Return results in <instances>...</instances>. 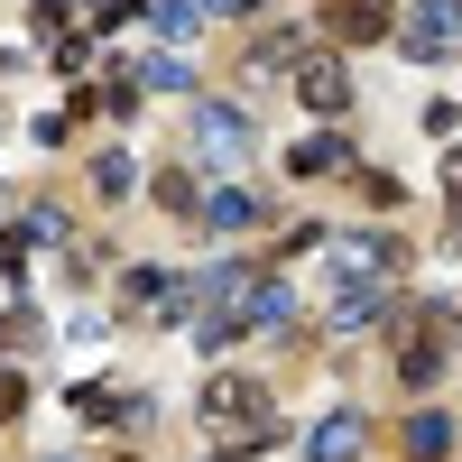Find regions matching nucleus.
<instances>
[{
  "mask_svg": "<svg viewBox=\"0 0 462 462\" xmlns=\"http://www.w3.org/2000/svg\"><path fill=\"white\" fill-rule=\"evenodd\" d=\"M121 315L130 324H185L195 315V287L176 268H121Z\"/></svg>",
  "mask_w": 462,
  "mask_h": 462,
  "instance_id": "f257e3e1",
  "label": "nucleus"
},
{
  "mask_svg": "<svg viewBox=\"0 0 462 462\" xmlns=\"http://www.w3.org/2000/svg\"><path fill=\"white\" fill-rule=\"evenodd\" d=\"M398 56L407 65H453L462 56V10L453 0H416V10L398 19Z\"/></svg>",
  "mask_w": 462,
  "mask_h": 462,
  "instance_id": "f03ea898",
  "label": "nucleus"
},
{
  "mask_svg": "<svg viewBox=\"0 0 462 462\" xmlns=\"http://www.w3.org/2000/svg\"><path fill=\"white\" fill-rule=\"evenodd\" d=\"M250 148H259V130H250V111H231V102H195V158L204 167H250Z\"/></svg>",
  "mask_w": 462,
  "mask_h": 462,
  "instance_id": "7ed1b4c3",
  "label": "nucleus"
},
{
  "mask_svg": "<svg viewBox=\"0 0 462 462\" xmlns=\"http://www.w3.org/2000/svg\"><path fill=\"white\" fill-rule=\"evenodd\" d=\"M389 268H407L398 241H370V231H342L333 241V287H379Z\"/></svg>",
  "mask_w": 462,
  "mask_h": 462,
  "instance_id": "20e7f679",
  "label": "nucleus"
},
{
  "mask_svg": "<svg viewBox=\"0 0 462 462\" xmlns=\"http://www.w3.org/2000/svg\"><path fill=\"white\" fill-rule=\"evenodd\" d=\"M204 426H268V389H259V379H241V370L204 379Z\"/></svg>",
  "mask_w": 462,
  "mask_h": 462,
  "instance_id": "39448f33",
  "label": "nucleus"
},
{
  "mask_svg": "<svg viewBox=\"0 0 462 462\" xmlns=\"http://www.w3.org/2000/svg\"><path fill=\"white\" fill-rule=\"evenodd\" d=\"M389 28H398V0H324V37H342V47H379Z\"/></svg>",
  "mask_w": 462,
  "mask_h": 462,
  "instance_id": "423d86ee",
  "label": "nucleus"
},
{
  "mask_svg": "<svg viewBox=\"0 0 462 462\" xmlns=\"http://www.w3.org/2000/svg\"><path fill=\"white\" fill-rule=\"evenodd\" d=\"M296 102L324 111V121H333V111H352V65H342V56H305V65H296Z\"/></svg>",
  "mask_w": 462,
  "mask_h": 462,
  "instance_id": "0eeeda50",
  "label": "nucleus"
},
{
  "mask_svg": "<svg viewBox=\"0 0 462 462\" xmlns=\"http://www.w3.org/2000/svg\"><path fill=\"white\" fill-rule=\"evenodd\" d=\"M259 213H268V204L250 195V185H213V195L195 204V222H204V231H250Z\"/></svg>",
  "mask_w": 462,
  "mask_h": 462,
  "instance_id": "6e6552de",
  "label": "nucleus"
},
{
  "mask_svg": "<svg viewBox=\"0 0 462 462\" xmlns=\"http://www.w3.org/2000/svg\"><path fill=\"white\" fill-rule=\"evenodd\" d=\"M389 315V287H333V333H361Z\"/></svg>",
  "mask_w": 462,
  "mask_h": 462,
  "instance_id": "1a4fd4ad",
  "label": "nucleus"
},
{
  "mask_svg": "<svg viewBox=\"0 0 462 462\" xmlns=\"http://www.w3.org/2000/svg\"><path fill=\"white\" fill-rule=\"evenodd\" d=\"M305 453H315V462H352V453H361V416H352V407L324 416V426L305 435Z\"/></svg>",
  "mask_w": 462,
  "mask_h": 462,
  "instance_id": "9d476101",
  "label": "nucleus"
},
{
  "mask_svg": "<svg viewBox=\"0 0 462 462\" xmlns=\"http://www.w3.org/2000/svg\"><path fill=\"white\" fill-rule=\"evenodd\" d=\"M296 65H305V37L296 28H268L259 47H250V74H296Z\"/></svg>",
  "mask_w": 462,
  "mask_h": 462,
  "instance_id": "9b49d317",
  "label": "nucleus"
},
{
  "mask_svg": "<svg viewBox=\"0 0 462 462\" xmlns=\"http://www.w3.org/2000/svg\"><path fill=\"white\" fill-rule=\"evenodd\" d=\"M93 195H102V204L139 195V167H130V148H111V158H93Z\"/></svg>",
  "mask_w": 462,
  "mask_h": 462,
  "instance_id": "f8f14e48",
  "label": "nucleus"
},
{
  "mask_svg": "<svg viewBox=\"0 0 462 462\" xmlns=\"http://www.w3.org/2000/svg\"><path fill=\"white\" fill-rule=\"evenodd\" d=\"M287 167H296V176H333V167H342V139H333V130L296 139V148H287Z\"/></svg>",
  "mask_w": 462,
  "mask_h": 462,
  "instance_id": "ddd939ff",
  "label": "nucleus"
},
{
  "mask_svg": "<svg viewBox=\"0 0 462 462\" xmlns=\"http://www.w3.org/2000/svg\"><path fill=\"white\" fill-rule=\"evenodd\" d=\"M148 19H158V37H167V47H195V28H204V10H195V0H158Z\"/></svg>",
  "mask_w": 462,
  "mask_h": 462,
  "instance_id": "4468645a",
  "label": "nucleus"
},
{
  "mask_svg": "<svg viewBox=\"0 0 462 462\" xmlns=\"http://www.w3.org/2000/svg\"><path fill=\"white\" fill-rule=\"evenodd\" d=\"M407 453H416V462L453 453V426H444V416H407Z\"/></svg>",
  "mask_w": 462,
  "mask_h": 462,
  "instance_id": "2eb2a0df",
  "label": "nucleus"
},
{
  "mask_svg": "<svg viewBox=\"0 0 462 462\" xmlns=\"http://www.w3.org/2000/svg\"><path fill=\"white\" fill-rule=\"evenodd\" d=\"M435 370H444V342H407V352H398V379H407V389H426Z\"/></svg>",
  "mask_w": 462,
  "mask_h": 462,
  "instance_id": "dca6fc26",
  "label": "nucleus"
},
{
  "mask_svg": "<svg viewBox=\"0 0 462 462\" xmlns=\"http://www.w3.org/2000/svg\"><path fill=\"white\" fill-rule=\"evenodd\" d=\"M148 84H158V93H185L195 74H185V56H148V65H139V93H148Z\"/></svg>",
  "mask_w": 462,
  "mask_h": 462,
  "instance_id": "f3484780",
  "label": "nucleus"
},
{
  "mask_svg": "<svg viewBox=\"0 0 462 462\" xmlns=\"http://www.w3.org/2000/svg\"><path fill=\"white\" fill-rule=\"evenodd\" d=\"M93 111H111V121H130V111H139V74H111V84L93 93Z\"/></svg>",
  "mask_w": 462,
  "mask_h": 462,
  "instance_id": "a211bd4d",
  "label": "nucleus"
},
{
  "mask_svg": "<svg viewBox=\"0 0 462 462\" xmlns=\"http://www.w3.org/2000/svg\"><path fill=\"white\" fill-rule=\"evenodd\" d=\"M195 204H204V195H195V176H158V213H176V222H195Z\"/></svg>",
  "mask_w": 462,
  "mask_h": 462,
  "instance_id": "6ab92c4d",
  "label": "nucleus"
},
{
  "mask_svg": "<svg viewBox=\"0 0 462 462\" xmlns=\"http://www.w3.org/2000/svg\"><path fill=\"white\" fill-rule=\"evenodd\" d=\"M28 19H37V37H56V47H65V28H74V0H28Z\"/></svg>",
  "mask_w": 462,
  "mask_h": 462,
  "instance_id": "aec40b11",
  "label": "nucleus"
},
{
  "mask_svg": "<svg viewBox=\"0 0 462 462\" xmlns=\"http://www.w3.org/2000/svg\"><path fill=\"white\" fill-rule=\"evenodd\" d=\"M19 407H28V379H19V370H0V416H19Z\"/></svg>",
  "mask_w": 462,
  "mask_h": 462,
  "instance_id": "412c9836",
  "label": "nucleus"
},
{
  "mask_svg": "<svg viewBox=\"0 0 462 462\" xmlns=\"http://www.w3.org/2000/svg\"><path fill=\"white\" fill-rule=\"evenodd\" d=\"M195 10H213V19H250L259 0H195Z\"/></svg>",
  "mask_w": 462,
  "mask_h": 462,
  "instance_id": "4be33fe9",
  "label": "nucleus"
},
{
  "mask_svg": "<svg viewBox=\"0 0 462 462\" xmlns=\"http://www.w3.org/2000/svg\"><path fill=\"white\" fill-rule=\"evenodd\" d=\"M444 185H453V195H462V148H453V158H444Z\"/></svg>",
  "mask_w": 462,
  "mask_h": 462,
  "instance_id": "5701e85b",
  "label": "nucleus"
},
{
  "mask_svg": "<svg viewBox=\"0 0 462 462\" xmlns=\"http://www.w3.org/2000/svg\"><path fill=\"white\" fill-rule=\"evenodd\" d=\"M453 250H462V213H453Z\"/></svg>",
  "mask_w": 462,
  "mask_h": 462,
  "instance_id": "b1692460",
  "label": "nucleus"
},
{
  "mask_svg": "<svg viewBox=\"0 0 462 462\" xmlns=\"http://www.w3.org/2000/svg\"><path fill=\"white\" fill-rule=\"evenodd\" d=\"M102 10H111V0H102Z\"/></svg>",
  "mask_w": 462,
  "mask_h": 462,
  "instance_id": "393cba45",
  "label": "nucleus"
},
{
  "mask_svg": "<svg viewBox=\"0 0 462 462\" xmlns=\"http://www.w3.org/2000/svg\"><path fill=\"white\" fill-rule=\"evenodd\" d=\"M453 10H462V0H453Z\"/></svg>",
  "mask_w": 462,
  "mask_h": 462,
  "instance_id": "a878e982",
  "label": "nucleus"
}]
</instances>
